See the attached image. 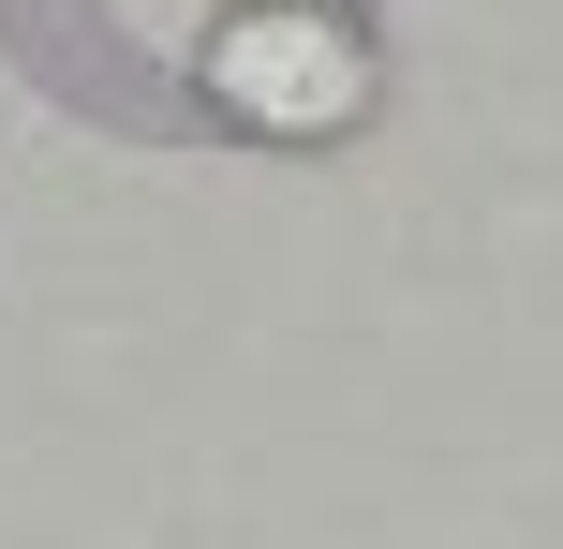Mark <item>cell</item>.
I'll return each instance as SVG.
<instances>
[{
	"label": "cell",
	"mask_w": 563,
	"mask_h": 549,
	"mask_svg": "<svg viewBox=\"0 0 563 549\" xmlns=\"http://www.w3.org/2000/svg\"><path fill=\"white\" fill-rule=\"evenodd\" d=\"M208 105L253 119V134H356L371 119V45L327 0H253V15L208 30Z\"/></svg>",
	"instance_id": "6da1fadb"
}]
</instances>
